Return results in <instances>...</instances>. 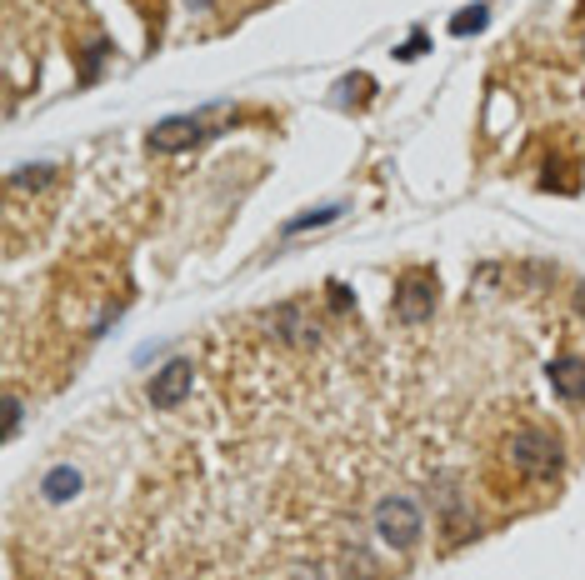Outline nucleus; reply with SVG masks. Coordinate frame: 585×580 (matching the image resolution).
Wrapping results in <instances>:
<instances>
[{"label": "nucleus", "instance_id": "6e6552de", "mask_svg": "<svg viewBox=\"0 0 585 580\" xmlns=\"http://www.w3.org/2000/svg\"><path fill=\"white\" fill-rule=\"evenodd\" d=\"M275 331H281V341H295V345L315 341V335H305L311 325L301 321V305H281V311H275Z\"/></svg>", "mask_w": 585, "mask_h": 580}, {"label": "nucleus", "instance_id": "dca6fc26", "mask_svg": "<svg viewBox=\"0 0 585 580\" xmlns=\"http://www.w3.org/2000/svg\"><path fill=\"white\" fill-rule=\"evenodd\" d=\"M325 290H331V305H335V311H350V290L340 286V280H331Z\"/></svg>", "mask_w": 585, "mask_h": 580}, {"label": "nucleus", "instance_id": "7ed1b4c3", "mask_svg": "<svg viewBox=\"0 0 585 580\" xmlns=\"http://www.w3.org/2000/svg\"><path fill=\"white\" fill-rule=\"evenodd\" d=\"M435 270H406V276H400V286H396V305H390V311H396V321H406V325H420L425 315L435 311Z\"/></svg>", "mask_w": 585, "mask_h": 580}, {"label": "nucleus", "instance_id": "f03ea898", "mask_svg": "<svg viewBox=\"0 0 585 580\" xmlns=\"http://www.w3.org/2000/svg\"><path fill=\"white\" fill-rule=\"evenodd\" d=\"M376 535L390 545V551H410V545L425 535V515L410 495H386L376 505Z\"/></svg>", "mask_w": 585, "mask_h": 580}, {"label": "nucleus", "instance_id": "f257e3e1", "mask_svg": "<svg viewBox=\"0 0 585 580\" xmlns=\"http://www.w3.org/2000/svg\"><path fill=\"white\" fill-rule=\"evenodd\" d=\"M505 460L516 466V476H526V480H550L560 470V440L536 430V426H526L505 440Z\"/></svg>", "mask_w": 585, "mask_h": 580}, {"label": "nucleus", "instance_id": "9d476101", "mask_svg": "<svg viewBox=\"0 0 585 580\" xmlns=\"http://www.w3.org/2000/svg\"><path fill=\"white\" fill-rule=\"evenodd\" d=\"M340 220V206H321V210H305V216L285 220V236H301V230H315V226H331Z\"/></svg>", "mask_w": 585, "mask_h": 580}, {"label": "nucleus", "instance_id": "20e7f679", "mask_svg": "<svg viewBox=\"0 0 585 580\" xmlns=\"http://www.w3.org/2000/svg\"><path fill=\"white\" fill-rule=\"evenodd\" d=\"M190 385H196L190 361H170L165 371H155V381H151V406L155 410H176L180 400L190 395Z\"/></svg>", "mask_w": 585, "mask_h": 580}, {"label": "nucleus", "instance_id": "2eb2a0df", "mask_svg": "<svg viewBox=\"0 0 585 580\" xmlns=\"http://www.w3.org/2000/svg\"><path fill=\"white\" fill-rule=\"evenodd\" d=\"M396 56H400V60H420V56H425V30H416L406 46H396Z\"/></svg>", "mask_w": 585, "mask_h": 580}, {"label": "nucleus", "instance_id": "1a4fd4ad", "mask_svg": "<svg viewBox=\"0 0 585 580\" xmlns=\"http://www.w3.org/2000/svg\"><path fill=\"white\" fill-rule=\"evenodd\" d=\"M491 26V5H465L461 16H451V36H481V30Z\"/></svg>", "mask_w": 585, "mask_h": 580}, {"label": "nucleus", "instance_id": "0eeeda50", "mask_svg": "<svg viewBox=\"0 0 585 580\" xmlns=\"http://www.w3.org/2000/svg\"><path fill=\"white\" fill-rule=\"evenodd\" d=\"M80 485H85V476L76 466H56V470H46V480H40V495H46L50 505H70L80 495Z\"/></svg>", "mask_w": 585, "mask_h": 580}, {"label": "nucleus", "instance_id": "4468645a", "mask_svg": "<svg viewBox=\"0 0 585 580\" xmlns=\"http://www.w3.org/2000/svg\"><path fill=\"white\" fill-rule=\"evenodd\" d=\"M20 410H26V406H20V395H5V440L20 430Z\"/></svg>", "mask_w": 585, "mask_h": 580}, {"label": "nucleus", "instance_id": "f3484780", "mask_svg": "<svg viewBox=\"0 0 585 580\" xmlns=\"http://www.w3.org/2000/svg\"><path fill=\"white\" fill-rule=\"evenodd\" d=\"M576 301H580V315H585V286H580V290H576Z\"/></svg>", "mask_w": 585, "mask_h": 580}, {"label": "nucleus", "instance_id": "423d86ee", "mask_svg": "<svg viewBox=\"0 0 585 580\" xmlns=\"http://www.w3.org/2000/svg\"><path fill=\"white\" fill-rule=\"evenodd\" d=\"M550 385H556L560 400H585V361L580 355H560V361H550Z\"/></svg>", "mask_w": 585, "mask_h": 580}, {"label": "nucleus", "instance_id": "39448f33", "mask_svg": "<svg viewBox=\"0 0 585 580\" xmlns=\"http://www.w3.org/2000/svg\"><path fill=\"white\" fill-rule=\"evenodd\" d=\"M206 135V121L200 115H170V121H161L151 131V151H180V145L200 141Z\"/></svg>", "mask_w": 585, "mask_h": 580}, {"label": "nucleus", "instance_id": "ddd939ff", "mask_svg": "<svg viewBox=\"0 0 585 580\" xmlns=\"http://www.w3.org/2000/svg\"><path fill=\"white\" fill-rule=\"evenodd\" d=\"M370 90H376V86H370V76H346V80H340V105H366Z\"/></svg>", "mask_w": 585, "mask_h": 580}, {"label": "nucleus", "instance_id": "f8f14e48", "mask_svg": "<svg viewBox=\"0 0 585 580\" xmlns=\"http://www.w3.org/2000/svg\"><path fill=\"white\" fill-rule=\"evenodd\" d=\"M50 181H56V165H26V171L10 175V191H30V185L40 191V185H50Z\"/></svg>", "mask_w": 585, "mask_h": 580}, {"label": "nucleus", "instance_id": "9b49d317", "mask_svg": "<svg viewBox=\"0 0 585 580\" xmlns=\"http://www.w3.org/2000/svg\"><path fill=\"white\" fill-rule=\"evenodd\" d=\"M105 56H111V46H105V40H90V46L80 50V86H90V80L101 76Z\"/></svg>", "mask_w": 585, "mask_h": 580}]
</instances>
